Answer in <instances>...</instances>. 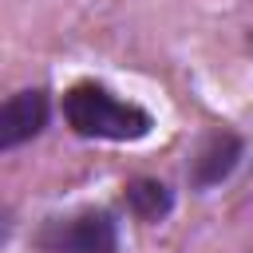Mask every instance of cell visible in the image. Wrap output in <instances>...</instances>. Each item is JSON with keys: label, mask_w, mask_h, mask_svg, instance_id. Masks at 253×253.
<instances>
[{"label": "cell", "mask_w": 253, "mask_h": 253, "mask_svg": "<svg viewBox=\"0 0 253 253\" xmlns=\"http://www.w3.org/2000/svg\"><path fill=\"white\" fill-rule=\"evenodd\" d=\"M63 119L83 138H111V142H134L150 134L154 119L138 107L107 91L103 83H75L63 95Z\"/></svg>", "instance_id": "6da1fadb"}, {"label": "cell", "mask_w": 253, "mask_h": 253, "mask_svg": "<svg viewBox=\"0 0 253 253\" xmlns=\"http://www.w3.org/2000/svg\"><path fill=\"white\" fill-rule=\"evenodd\" d=\"M47 123V95L40 87L16 91L8 95V103L0 107V150H12L28 138H36Z\"/></svg>", "instance_id": "277c9868"}, {"label": "cell", "mask_w": 253, "mask_h": 253, "mask_svg": "<svg viewBox=\"0 0 253 253\" xmlns=\"http://www.w3.org/2000/svg\"><path fill=\"white\" fill-rule=\"evenodd\" d=\"M40 253H115L119 229L107 210H79L71 217H47L36 229Z\"/></svg>", "instance_id": "7a4b0ae2"}, {"label": "cell", "mask_w": 253, "mask_h": 253, "mask_svg": "<svg viewBox=\"0 0 253 253\" xmlns=\"http://www.w3.org/2000/svg\"><path fill=\"white\" fill-rule=\"evenodd\" d=\"M241 154H245V142H241L233 130H213V134H206L202 146H198L194 158H190V186H194V190L217 186L221 178L233 174V166L241 162Z\"/></svg>", "instance_id": "3957f363"}, {"label": "cell", "mask_w": 253, "mask_h": 253, "mask_svg": "<svg viewBox=\"0 0 253 253\" xmlns=\"http://www.w3.org/2000/svg\"><path fill=\"white\" fill-rule=\"evenodd\" d=\"M126 206H130L134 217H142V221H158V217L170 213L174 198H170V190H166L162 182H154V178H138V182L126 186Z\"/></svg>", "instance_id": "5b68a950"}]
</instances>
